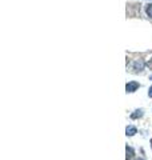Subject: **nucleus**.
Here are the masks:
<instances>
[{"label":"nucleus","mask_w":152,"mask_h":160,"mask_svg":"<svg viewBox=\"0 0 152 160\" xmlns=\"http://www.w3.org/2000/svg\"><path fill=\"white\" fill-rule=\"evenodd\" d=\"M139 87H140V84L138 82H129V83H127V86H125V92L127 93H132Z\"/></svg>","instance_id":"f257e3e1"},{"label":"nucleus","mask_w":152,"mask_h":160,"mask_svg":"<svg viewBox=\"0 0 152 160\" xmlns=\"http://www.w3.org/2000/svg\"><path fill=\"white\" fill-rule=\"evenodd\" d=\"M143 68H144V60L143 59H139V60H136V62L134 63V69L135 71H143Z\"/></svg>","instance_id":"f03ea898"},{"label":"nucleus","mask_w":152,"mask_h":160,"mask_svg":"<svg viewBox=\"0 0 152 160\" xmlns=\"http://www.w3.org/2000/svg\"><path fill=\"white\" fill-rule=\"evenodd\" d=\"M138 132V129H136L134 126H128L125 128V133H127V136H134V135Z\"/></svg>","instance_id":"7ed1b4c3"},{"label":"nucleus","mask_w":152,"mask_h":160,"mask_svg":"<svg viewBox=\"0 0 152 160\" xmlns=\"http://www.w3.org/2000/svg\"><path fill=\"white\" fill-rule=\"evenodd\" d=\"M143 116V109H136L135 113L131 115V119H138V118H141Z\"/></svg>","instance_id":"20e7f679"},{"label":"nucleus","mask_w":152,"mask_h":160,"mask_svg":"<svg viewBox=\"0 0 152 160\" xmlns=\"http://www.w3.org/2000/svg\"><path fill=\"white\" fill-rule=\"evenodd\" d=\"M125 151H127V160H131V159H132V156H134V149L127 146Z\"/></svg>","instance_id":"39448f33"},{"label":"nucleus","mask_w":152,"mask_h":160,"mask_svg":"<svg viewBox=\"0 0 152 160\" xmlns=\"http://www.w3.org/2000/svg\"><path fill=\"white\" fill-rule=\"evenodd\" d=\"M145 12H147V15H148V16L152 19V4H148V6H147Z\"/></svg>","instance_id":"423d86ee"},{"label":"nucleus","mask_w":152,"mask_h":160,"mask_svg":"<svg viewBox=\"0 0 152 160\" xmlns=\"http://www.w3.org/2000/svg\"><path fill=\"white\" fill-rule=\"evenodd\" d=\"M148 96L149 98H152V86L149 87V89H148Z\"/></svg>","instance_id":"0eeeda50"},{"label":"nucleus","mask_w":152,"mask_h":160,"mask_svg":"<svg viewBox=\"0 0 152 160\" xmlns=\"http://www.w3.org/2000/svg\"><path fill=\"white\" fill-rule=\"evenodd\" d=\"M147 66H148L151 69H152V59H149V62L148 63H147Z\"/></svg>","instance_id":"6e6552de"},{"label":"nucleus","mask_w":152,"mask_h":160,"mask_svg":"<svg viewBox=\"0 0 152 160\" xmlns=\"http://www.w3.org/2000/svg\"><path fill=\"white\" fill-rule=\"evenodd\" d=\"M135 160H144V159H141V158H139V159H135Z\"/></svg>","instance_id":"1a4fd4ad"},{"label":"nucleus","mask_w":152,"mask_h":160,"mask_svg":"<svg viewBox=\"0 0 152 160\" xmlns=\"http://www.w3.org/2000/svg\"><path fill=\"white\" fill-rule=\"evenodd\" d=\"M149 143H151V148H152V139H151V142H149Z\"/></svg>","instance_id":"9d476101"},{"label":"nucleus","mask_w":152,"mask_h":160,"mask_svg":"<svg viewBox=\"0 0 152 160\" xmlns=\"http://www.w3.org/2000/svg\"><path fill=\"white\" fill-rule=\"evenodd\" d=\"M149 79H151V80H152V76H151V78H149Z\"/></svg>","instance_id":"9b49d317"}]
</instances>
